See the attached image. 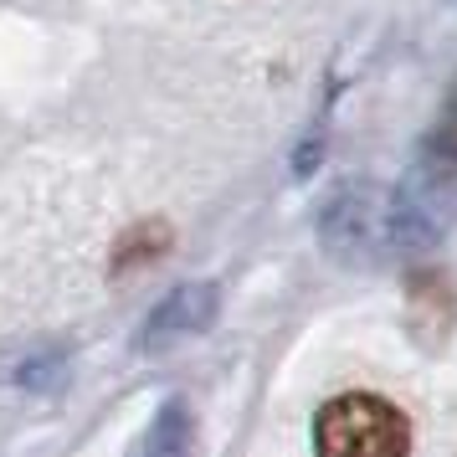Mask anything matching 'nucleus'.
<instances>
[{
    "mask_svg": "<svg viewBox=\"0 0 457 457\" xmlns=\"http://www.w3.org/2000/svg\"><path fill=\"white\" fill-rule=\"evenodd\" d=\"M319 447L334 457H391V453H406V416L395 411L391 401L380 395H339L319 411Z\"/></svg>",
    "mask_w": 457,
    "mask_h": 457,
    "instance_id": "obj_1",
    "label": "nucleus"
},
{
    "mask_svg": "<svg viewBox=\"0 0 457 457\" xmlns=\"http://www.w3.org/2000/svg\"><path fill=\"white\" fill-rule=\"evenodd\" d=\"M211 319H216V288H211V283H201V288H175L160 309L149 313V345L175 339V334L206 329Z\"/></svg>",
    "mask_w": 457,
    "mask_h": 457,
    "instance_id": "obj_2",
    "label": "nucleus"
},
{
    "mask_svg": "<svg viewBox=\"0 0 457 457\" xmlns=\"http://www.w3.org/2000/svg\"><path fill=\"white\" fill-rule=\"evenodd\" d=\"M180 427H186V406L175 401V406L165 411V432L149 436V447H154V453H170V447H180Z\"/></svg>",
    "mask_w": 457,
    "mask_h": 457,
    "instance_id": "obj_3",
    "label": "nucleus"
}]
</instances>
